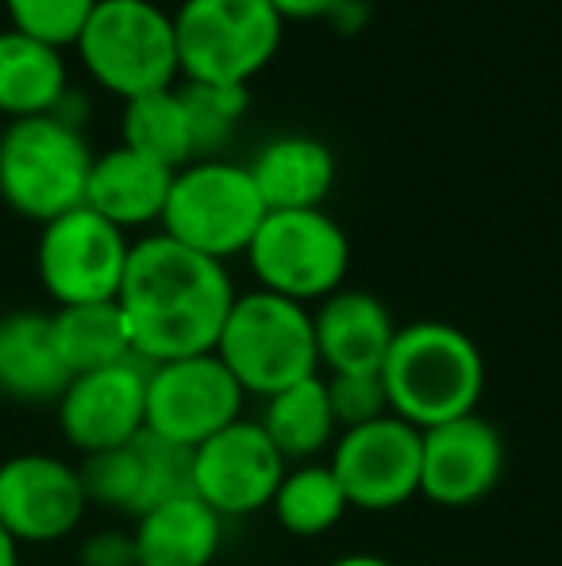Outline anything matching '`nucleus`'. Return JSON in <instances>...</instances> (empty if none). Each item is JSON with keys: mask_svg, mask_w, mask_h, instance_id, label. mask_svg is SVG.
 I'll return each mask as SVG.
<instances>
[{"mask_svg": "<svg viewBox=\"0 0 562 566\" xmlns=\"http://www.w3.org/2000/svg\"><path fill=\"white\" fill-rule=\"evenodd\" d=\"M82 566H136V544L131 532H97L85 539Z\"/></svg>", "mask_w": 562, "mask_h": 566, "instance_id": "c756f323", "label": "nucleus"}, {"mask_svg": "<svg viewBox=\"0 0 562 566\" xmlns=\"http://www.w3.org/2000/svg\"><path fill=\"white\" fill-rule=\"evenodd\" d=\"M336 4L339 0H271L282 20H320V15H331Z\"/></svg>", "mask_w": 562, "mask_h": 566, "instance_id": "2f4dec72", "label": "nucleus"}, {"mask_svg": "<svg viewBox=\"0 0 562 566\" xmlns=\"http://www.w3.org/2000/svg\"><path fill=\"white\" fill-rule=\"evenodd\" d=\"M266 205L258 197L251 170L224 158H197L173 170V186L162 209V235L204 259L227 262L247 254Z\"/></svg>", "mask_w": 562, "mask_h": 566, "instance_id": "39448f33", "label": "nucleus"}, {"mask_svg": "<svg viewBox=\"0 0 562 566\" xmlns=\"http://www.w3.org/2000/svg\"><path fill=\"white\" fill-rule=\"evenodd\" d=\"M258 428L271 436V443L289 467L297 462H316V454L331 451L339 436L336 412L328 401V386L324 378H305L297 386L282 389L274 397H263V412H258Z\"/></svg>", "mask_w": 562, "mask_h": 566, "instance_id": "5701e85b", "label": "nucleus"}, {"mask_svg": "<svg viewBox=\"0 0 562 566\" xmlns=\"http://www.w3.org/2000/svg\"><path fill=\"white\" fill-rule=\"evenodd\" d=\"M328 20L336 23V31L354 35V31H362L370 23V0H339V4L331 8Z\"/></svg>", "mask_w": 562, "mask_h": 566, "instance_id": "7c9ffc66", "label": "nucleus"}, {"mask_svg": "<svg viewBox=\"0 0 562 566\" xmlns=\"http://www.w3.org/2000/svg\"><path fill=\"white\" fill-rule=\"evenodd\" d=\"M235 297L240 293L224 262L204 259L158 231L131 243L116 305L128 324L131 355L158 366L216 350Z\"/></svg>", "mask_w": 562, "mask_h": 566, "instance_id": "f257e3e1", "label": "nucleus"}, {"mask_svg": "<svg viewBox=\"0 0 562 566\" xmlns=\"http://www.w3.org/2000/svg\"><path fill=\"white\" fill-rule=\"evenodd\" d=\"M505 440L481 412L421 432V497L439 509H470L497 490Z\"/></svg>", "mask_w": 562, "mask_h": 566, "instance_id": "2eb2a0df", "label": "nucleus"}, {"mask_svg": "<svg viewBox=\"0 0 562 566\" xmlns=\"http://www.w3.org/2000/svg\"><path fill=\"white\" fill-rule=\"evenodd\" d=\"M82 470L54 454H15L0 462V524L15 544H59L85 521Z\"/></svg>", "mask_w": 562, "mask_h": 566, "instance_id": "ddd939ff", "label": "nucleus"}, {"mask_svg": "<svg viewBox=\"0 0 562 566\" xmlns=\"http://www.w3.org/2000/svg\"><path fill=\"white\" fill-rule=\"evenodd\" d=\"M285 470H289V462L278 454L271 436L258 428V420L240 417L193 451L189 490L216 516L240 521V516L271 509Z\"/></svg>", "mask_w": 562, "mask_h": 566, "instance_id": "f8f14e48", "label": "nucleus"}, {"mask_svg": "<svg viewBox=\"0 0 562 566\" xmlns=\"http://www.w3.org/2000/svg\"><path fill=\"white\" fill-rule=\"evenodd\" d=\"M66 97V59L59 46H46L20 31H0V113L46 116L59 113Z\"/></svg>", "mask_w": 562, "mask_h": 566, "instance_id": "4be33fe9", "label": "nucleus"}, {"mask_svg": "<svg viewBox=\"0 0 562 566\" xmlns=\"http://www.w3.org/2000/svg\"><path fill=\"white\" fill-rule=\"evenodd\" d=\"M247 394L232 378L216 350L147 366V428L155 440L197 451L243 417Z\"/></svg>", "mask_w": 562, "mask_h": 566, "instance_id": "1a4fd4ad", "label": "nucleus"}, {"mask_svg": "<svg viewBox=\"0 0 562 566\" xmlns=\"http://www.w3.org/2000/svg\"><path fill=\"white\" fill-rule=\"evenodd\" d=\"M74 46L93 82L124 101L173 90L181 74L173 15L155 0H97Z\"/></svg>", "mask_w": 562, "mask_h": 566, "instance_id": "0eeeda50", "label": "nucleus"}, {"mask_svg": "<svg viewBox=\"0 0 562 566\" xmlns=\"http://www.w3.org/2000/svg\"><path fill=\"white\" fill-rule=\"evenodd\" d=\"M324 386H328V401H331V412H336L339 432H343V428L370 424V420L390 412L382 374H328Z\"/></svg>", "mask_w": 562, "mask_h": 566, "instance_id": "c85d7f7f", "label": "nucleus"}, {"mask_svg": "<svg viewBox=\"0 0 562 566\" xmlns=\"http://www.w3.org/2000/svg\"><path fill=\"white\" fill-rule=\"evenodd\" d=\"M189 462L193 451L170 448L150 432L113 451L89 454L82 470V485L89 505H105L116 513L142 516L162 501L189 493Z\"/></svg>", "mask_w": 562, "mask_h": 566, "instance_id": "dca6fc26", "label": "nucleus"}, {"mask_svg": "<svg viewBox=\"0 0 562 566\" xmlns=\"http://www.w3.org/2000/svg\"><path fill=\"white\" fill-rule=\"evenodd\" d=\"M54 405L62 436L85 459L124 448L147 428V363L128 358L105 370L77 374Z\"/></svg>", "mask_w": 562, "mask_h": 566, "instance_id": "4468645a", "label": "nucleus"}, {"mask_svg": "<svg viewBox=\"0 0 562 566\" xmlns=\"http://www.w3.org/2000/svg\"><path fill=\"white\" fill-rule=\"evenodd\" d=\"M131 544L136 566H212L224 547V516L189 490L136 516Z\"/></svg>", "mask_w": 562, "mask_h": 566, "instance_id": "6ab92c4d", "label": "nucleus"}, {"mask_svg": "<svg viewBox=\"0 0 562 566\" xmlns=\"http://www.w3.org/2000/svg\"><path fill=\"white\" fill-rule=\"evenodd\" d=\"M382 386L393 417L427 432L478 412L486 394V358L455 324L416 321L393 336L382 363Z\"/></svg>", "mask_w": 562, "mask_h": 566, "instance_id": "f03ea898", "label": "nucleus"}, {"mask_svg": "<svg viewBox=\"0 0 562 566\" xmlns=\"http://www.w3.org/2000/svg\"><path fill=\"white\" fill-rule=\"evenodd\" d=\"M120 135L128 150L170 166V170H181L197 158L193 127H189V113L178 90H158L124 101Z\"/></svg>", "mask_w": 562, "mask_h": 566, "instance_id": "393cba45", "label": "nucleus"}, {"mask_svg": "<svg viewBox=\"0 0 562 566\" xmlns=\"http://www.w3.org/2000/svg\"><path fill=\"white\" fill-rule=\"evenodd\" d=\"M312 332L328 374H382L397 324L374 293L343 285L312 308Z\"/></svg>", "mask_w": 562, "mask_h": 566, "instance_id": "f3484780", "label": "nucleus"}, {"mask_svg": "<svg viewBox=\"0 0 562 566\" xmlns=\"http://www.w3.org/2000/svg\"><path fill=\"white\" fill-rule=\"evenodd\" d=\"M285 20L271 0H181L173 12L178 66L185 82L247 85L271 66Z\"/></svg>", "mask_w": 562, "mask_h": 566, "instance_id": "423d86ee", "label": "nucleus"}, {"mask_svg": "<svg viewBox=\"0 0 562 566\" xmlns=\"http://www.w3.org/2000/svg\"><path fill=\"white\" fill-rule=\"evenodd\" d=\"M131 243L116 224L93 209H74L43 224L39 235V282L62 305H97L116 301L128 270Z\"/></svg>", "mask_w": 562, "mask_h": 566, "instance_id": "9b49d317", "label": "nucleus"}, {"mask_svg": "<svg viewBox=\"0 0 562 566\" xmlns=\"http://www.w3.org/2000/svg\"><path fill=\"white\" fill-rule=\"evenodd\" d=\"M51 332H54V347H59V358L70 370V378L136 358L131 355L128 324H124V313L116 301L54 308Z\"/></svg>", "mask_w": 562, "mask_h": 566, "instance_id": "b1692460", "label": "nucleus"}, {"mask_svg": "<svg viewBox=\"0 0 562 566\" xmlns=\"http://www.w3.org/2000/svg\"><path fill=\"white\" fill-rule=\"evenodd\" d=\"M173 186V170L162 163L136 155L120 143V147L105 150L100 158H93L89 181H85V209H93L97 217H105L108 224L120 231L142 228L162 220L166 197Z\"/></svg>", "mask_w": 562, "mask_h": 566, "instance_id": "a211bd4d", "label": "nucleus"}, {"mask_svg": "<svg viewBox=\"0 0 562 566\" xmlns=\"http://www.w3.org/2000/svg\"><path fill=\"white\" fill-rule=\"evenodd\" d=\"M328 566H397V563L382 559V555H370V552H354V555H339V559H331Z\"/></svg>", "mask_w": 562, "mask_h": 566, "instance_id": "473e14b6", "label": "nucleus"}, {"mask_svg": "<svg viewBox=\"0 0 562 566\" xmlns=\"http://www.w3.org/2000/svg\"><path fill=\"white\" fill-rule=\"evenodd\" d=\"M347 509L351 505H347L328 462H297V467H289L271 501L274 521L297 539H316L324 532H331L347 516Z\"/></svg>", "mask_w": 562, "mask_h": 566, "instance_id": "a878e982", "label": "nucleus"}, {"mask_svg": "<svg viewBox=\"0 0 562 566\" xmlns=\"http://www.w3.org/2000/svg\"><path fill=\"white\" fill-rule=\"evenodd\" d=\"M178 93H181V105H185V113H189V127H193L197 158H216V150L232 139L243 113H247V105H251L247 85L185 82Z\"/></svg>", "mask_w": 562, "mask_h": 566, "instance_id": "bb28decb", "label": "nucleus"}, {"mask_svg": "<svg viewBox=\"0 0 562 566\" xmlns=\"http://www.w3.org/2000/svg\"><path fill=\"white\" fill-rule=\"evenodd\" d=\"M70 370L54 347L51 313L0 316V394L12 401H59Z\"/></svg>", "mask_w": 562, "mask_h": 566, "instance_id": "412c9836", "label": "nucleus"}, {"mask_svg": "<svg viewBox=\"0 0 562 566\" xmlns=\"http://www.w3.org/2000/svg\"><path fill=\"white\" fill-rule=\"evenodd\" d=\"M93 150L74 119L23 116L0 132V197L12 212L39 224L85 205Z\"/></svg>", "mask_w": 562, "mask_h": 566, "instance_id": "20e7f679", "label": "nucleus"}, {"mask_svg": "<svg viewBox=\"0 0 562 566\" xmlns=\"http://www.w3.org/2000/svg\"><path fill=\"white\" fill-rule=\"evenodd\" d=\"M216 358L247 397H274L320 374L312 308L266 290L240 293L216 339Z\"/></svg>", "mask_w": 562, "mask_h": 566, "instance_id": "7ed1b4c3", "label": "nucleus"}, {"mask_svg": "<svg viewBox=\"0 0 562 566\" xmlns=\"http://www.w3.org/2000/svg\"><path fill=\"white\" fill-rule=\"evenodd\" d=\"M0 566H20V544L8 536L4 524H0Z\"/></svg>", "mask_w": 562, "mask_h": 566, "instance_id": "72a5a7b5", "label": "nucleus"}, {"mask_svg": "<svg viewBox=\"0 0 562 566\" xmlns=\"http://www.w3.org/2000/svg\"><path fill=\"white\" fill-rule=\"evenodd\" d=\"M266 212L320 209L336 186V155L312 135H278L247 163Z\"/></svg>", "mask_w": 562, "mask_h": 566, "instance_id": "aec40b11", "label": "nucleus"}, {"mask_svg": "<svg viewBox=\"0 0 562 566\" xmlns=\"http://www.w3.org/2000/svg\"><path fill=\"white\" fill-rule=\"evenodd\" d=\"M258 290L289 297L297 305H320L343 290L351 270V239L324 209L266 212L247 247Z\"/></svg>", "mask_w": 562, "mask_h": 566, "instance_id": "6e6552de", "label": "nucleus"}, {"mask_svg": "<svg viewBox=\"0 0 562 566\" xmlns=\"http://www.w3.org/2000/svg\"><path fill=\"white\" fill-rule=\"evenodd\" d=\"M12 31L31 35L46 46H74L89 23L97 0H4Z\"/></svg>", "mask_w": 562, "mask_h": 566, "instance_id": "cd10ccee", "label": "nucleus"}, {"mask_svg": "<svg viewBox=\"0 0 562 566\" xmlns=\"http://www.w3.org/2000/svg\"><path fill=\"white\" fill-rule=\"evenodd\" d=\"M347 505L362 513H393L421 497V428L401 417L370 420L343 428L328 459Z\"/></svg>", "mask_w": 562, "mask_h": 566, "instance_id": "9d476101", "label": "nucleus"}]
</instances>
